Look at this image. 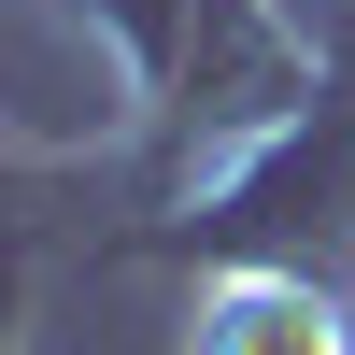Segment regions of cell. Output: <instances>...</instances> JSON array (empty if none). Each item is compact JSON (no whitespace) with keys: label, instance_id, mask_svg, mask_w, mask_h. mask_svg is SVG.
<instances>
[{"label":"cell","instance_id":"6da1fadb","mask_svg":"<svg viewBox=\"0 0 355 355\" xmlns=\"http://www.w3.org/2000/svg\"><path fill=\"white\" fill-rule=\"evenodd\" d=\"M214 355H341V313L313 284H227L214 299Z\"/></svg>","mask_w":355,"mask_h":355}]
</instances>
